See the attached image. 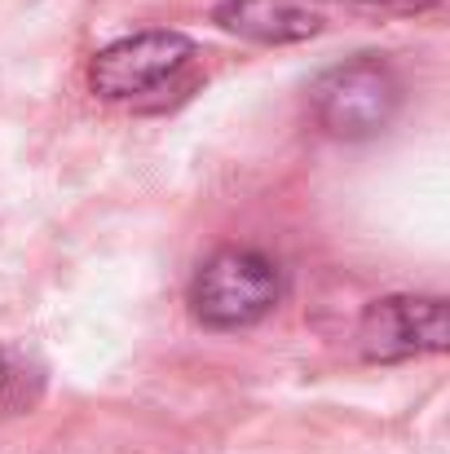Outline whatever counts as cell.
<instances>
[{"mask_svg": "<svg viewBox=\"0 0 450 454\" xmlns=\"http://www.w3.org/2000/svg\"><path fill=\"white\" fill-rule=\"evenodd\" d=\"M309 111L327 137L367 142L384 133L393 115L402 111V80L389 62L362 53V58L327 67L309 84Z\"/></svg>", "mask_w": 450, "mask_h": 454, "instance_id": "obj_1", "label": "cell"}, {"mask_svg": "<svg viewBox=\"0 0 450 454\" xmlns=\"http://www.w3.org/2000/svg\"><path fill=\"white\" fill-rule=\"evenodd\" d=\"M283 296V274L265 252L221 247L190 278V313L212 331L257 326Z\"/></svg>", "mask_w": 450, "mask_h": 454, "instance_id": "obj_2", "label": "cell"}, {"mask_svg": "<svg viewBox=\"0 0 450 454\" xmlns=\"http://www.w3.org/2000/svg\"><path fill=\"white\" fill-rule=\"evenodd\" d=\"M194 58H199V49L186 31L146 27V31L120 35L93 53L89 89L107 102H138L146 93H159L163 84H172L181 71H190Z\"/></svg>", "mask_w": 450, "mask_h": 454, "instance_id": "obj_3", "label": "cell"}, {"mask_svg": "<svg viewBox=\"0 0 450 454\" xmlns=\"http://www.w3.org/2000/svg\"><path fill=\"white\" fill-rule=\"evenodd\" d=\"M367 362H411L450 348V309L442 296H384L358 322Z\"/></svg>", "mask_w": 450, "mask_h": 454, "instance_id": "obj_4", "label": "cell"}, {"mask_svg": "<svg viewBox=\"0 0 450 454\" xmlns=\"http://www.w3.org/2000/svg\"><path fill=\"white\" fill-rule=\"evenodd\" d=\"M212 22L252 44H304L327 27L318 0H221Z\"/></svg>", "mask_w": 450, "mask_h": 454, "instance_id": "obj_5", "label": "cell"}, {"mask_svg": "<svg viewBox=\"0 0 450 454\" xmlns=\"http://www.w3.org/2000/svg\"><path fill=\"white\" fill-rule=\"evenodd\" d=\"M44 393V366L18 348V344H0V415H22L40 402Z\"/></svg>", "mask_w": 450, "mask_h": 454, "instance_id": "obj_6", "label": "cell"}]
</instances>
